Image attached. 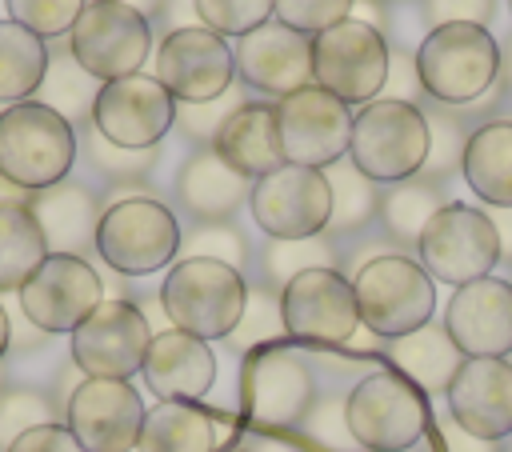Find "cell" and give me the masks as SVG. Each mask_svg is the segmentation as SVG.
Instances as JSON below:
<instances>
[{
  "mask_svg": "<svg viewBox=\"0 0 512 452\" xmlns=\"http://www.w3.org/2000/svg\"><path fill=\"white\" fill-rule=\"evenodd\" d=\"M496 16V0H420V20L432 28L444 24H480L488 28Z\"/></svg>",
  "mask_w": 512,
  "mask_h": 452,
  "instance_id": "f6af8a7d",
  "label": "cell"
},
{
  "mask_svg": "<svg viewBox=\"0 0 512 452\" xmlns=\"http://www.w3.org/2000/svg\"><path fill=\"white\" fill-rule=\"evenodd\" d=\"M352 4H356V0H276V4H272V20L288 24L292 32L320 36V32H328L332 24L348 20V16H352Z\"/></svg>",
  "mask_w": 512,
  "mask_h": 452,
  "instance_id": "ee69618b",
  "label": "cell"
},
{
  "mask_svg": "<svg viewBox=\"0 0 512 452\" xmlns=\"http://www.w3.org/2000/svg\"><path fill=\"white\" fill-rule=\"evenodd\" d=\"M16 296H20V316L32 328H40L44 336H64V332L72 336L100 308L104 280L84 256L48 252Z\"/></svg>",
  "mask_w": 512,
  "mask_h": 452,
  "instance_id": "5bb4252c",
  "label": "cell"
},
{
  "mask_svg": "<svg viewBox=\"0 0 512 452\" xmlns=\"http://www.w3.org/2000/svg\"><path fill=\"white\" fill-rule=\"evenodd\" d=\"M272 4L276 0H196V16L224 40H240L272 20Z\"/></svg>",
  "mask_w": 512,
  "mask_h": 452,
  "instance_id": "b9f144b4",
  "label": "cell"
},
{
  "mask_svg": "<svg viewBox=\"0 0 512 452\" xmlns=\"http://www.w3.org/2000/svg\"><path fill=\"white\" fill-rule=\"evenodd\" d=\"M240 396H244L248 424L272 428V432H292L316 404V376L300 352L272 344V348H260L248 356Z\"/></svg>",
  "mask_w": 512,
  "mask_h": 452,
  "instance_id": "2e32d148",
  "label": "cell"
},
{
  "mask_svg": "<svg viewBox=\"0 0 512 452\" xmlns=\"http://www.w3.org/2000/svg\"><path fill=\"white\" fill-rule=\"evenodd\" d=\"M348 160L380 188L420 176L428 160V120L420 104L384 100V96L368 100L352 116Z\"/></svg>",
  "mask_w": 512,
  "mask_h": 452,
  "instance_id": "3957f363",
  "label": "cell"
},
{
  "mask_svg": "<svg viewBox=\"0 0 512 452\" xmlns=\"http://www.w3.org/2000/svg\"><path fill=\"white\" fill-rule=\"evenodd\" d=\"M116 4H128V8H136L140 16H148V20H156V16H160V8H164L168 0H116Z\"/></svg>",
  "mask_w": 512,
  "mask_h": 452,
  "instance_id": "11a10c76",
  "label": "cell"
},
{
  "mask_svg": "<svg viewBox=\"0 0 512 452\" xmlns=\"http://www.w3.org/2000/svg\"><path fill=\"white\" fill-rule=\"evenodd\" d=\"M344 420L360 452H404L428 436L420 388L392 368H376L344 392Z\"/></svg>",
  "mask_w": 512,
  "mask_h": 452,
  "instance_id": "8992f818",
  "label": "cell"
},
{
  "mask_svg": "<svg viewBox=\"0 0 512 452\" xmlns=\"http://www.w3.org/2000/svg\"><path fill=\"white\" fill-rule=\"evenodd\" d=\"M48 72V40L16 20H0V104L32 100Z\"/></svg>",
  "mask_w": 512,
  "mask_h": 452,
  "instance_id": "1f68e13d",
  "label": "cell"
},
{
  "mask_svg": "<svg viewBox=\"0 0 512 452\" xmlns=\"http://www.w3.org/2000/svg\"><path fill=\"white\" fill-rule=\"evenodd\" d=\"M352 292H356L360 324L380 340L408 336L424 328L436 312V280L408 252H388L364 264L352 276Z\"/></svg>",
  "mask_w": 512,
  "mask_h": 452,
  "instance_id": "5b68a950",
  "label": "cell"
},
{
  "mask_svg": "<svg viewBox=\"0 0 512 452\" xmlns=\"http://www.w3.org/2000/svg\"><path fill=\"white\" fill-rule=\"evenodd\" d=\"M416 260L440 284H472L500 264V236L488 208L448 200L416 240Z\"/></svg>",
  "mask_w": 512,
  "mask_h": 452,
  "instance_id": "ba28073f",
  "label": "cell"
},
{
  "mask_svg": "<svg viewBox=\"0 0 512 452\" xmlns=\"http://www.w3.org/2000/svg\"><path fill=\"white\" fill-rule=\"evenodd\" d=\"M328 192H332V216H328V236L344 240V236H360L368 232V224H376L380 216V196L384 188L376 180H368L348 156L336 160L332 168H324Z\"/></svg>",
  "mask_w": 512,
  "mask_h": 452,
  "instance_id": "4dcf8cb0",
  "label": "cell"
},
{
  "mask_svg": "<svg viewBox=\"0 0 512 452\" xmlns=\"http://www.w3.org/2000/svg\"><path fill=\"white\" fill-rule=\"evenodd\" d=\"M216 156L236 168L244 180H260L284 164L280 144H276V100H248L240 112L228 116V124L212 140Z\"/></svg>",
  "mask_w": 512,
  "mask_h": 452,
  "instance_id": "484cf974",
  "label": "cell"
},
{
  "mask_svg": "<svg viewBox=\"0 0 512 452\" xmlns=\"http://www.w3.org/2000/svg\"><path fill=\"white\" fill-rule=\"evenodd\" d=\"M28 212L32 220L40 224L44 232V244L48 252L56 256H84L96 248V228H100V200L88 184H76V180H60L44 192H32L28 200Z\"/></svg>",
  "mask_w": 512,
  "mask_h": 452,
  "instance_id": "cb8c5ba5",
  "label": "cell"
},
{
  "mask_svg": "<svg viewBox=\"0 0 512 452\" xmlns=\"http://www.w3.org/2000/svg\"><path fill=\"white\" fill-rule=\"evenodd\" d=\"M380 96L384 100H404V104H424V84H420L416 52L392 48V60H388V76H384Z\"/></svg>",
  "mask_w": 512,
  "mask_h": 452,
  "instance_id": "bcb514c9",
  "label": "cell"
},
{
  "mask_svg": "<svg viewBox=\"0 0 512 452\" xmlns=\"http://www.w3.org/2000/svg\"><path fill=\"white\" fill-rule=\"evenodd\" d=\"M352 20H364V24H372L376 32L388 36V4H380V0H356L352 4Z\"/></svg>",
  "mask_w": 512,
  "mask_h": 452,
  "instance_id": "f907efd6",
  "label": "cell"
},
{
  "mask_svg": "<svg viewBox=\"0 0 512 452\" xmlns=\"http://www.w3.org/2000/svg\"><path fill=\"white\" fill-rule=\"evenodd\" d=\"M4 384H8V380H4V368H0V388H4Z\"/></svg>",
  "mask_w": 512,
  "mask_h": 452,
  "instance_id": "6125c7cd",
  "label": "cell"
},
{
  "mask_svg": "<svg viewBox=\"0 0 512 452\" xmlns=\"http://www.w3.org/2000/svg\"><path fill=\"white\" fill-rule=\"evenodd\" d=\"M152 344V320L140 304L112 296L72 332V364L92 380H132L144 368Z\"/></svg>",
  "mask_w": 512,
  "mask_h": 452,
  "instance_id": "9a60e30c",
  "label": "cell"
},
{
  "mask_svg": "<svg viewBox=\"0 0 512 452\" xmlns=\"http://www.w3.org/2000/svg\"><path fill=\"white\" fill-rule=\"evenodd\" d=\"M284 340V316H280V292L264 284H248V300L240 312V324L228 332V348L240 356H252L260 348H272Z\"/></svg>",
  "mask_w": 512,
  "mask_h": 452,
  "instance_id": "d590c367",
  "label": "cell"
},
{
  "mask_svg": "<svg viewBox=\"0 0 512 452\" xmlns=\"http://www.w3.org/2000/svg\"><path fill=\"white\" fill-rule=\"evenodd\" d=\"M392 44L364 20H340L328 32L312 36V84L332 92L340 104H368L380 96L388 76Z\"/></svg>",
  "mask_w": 512,
  "mask_h": 452,
  "instance_id": "9c48e42d",
  "label": "cell"
},
{
  "mask_svg": "<svg viewBox=\"0 0 512 452\" xmlns=\"http://www.w3.org/2000/svg\"><path fill=\"white\" fill-rule=\"evenodd\" d=\"M84 148H88L92 168H96L104 180H112V184H136V180H144V176L156 168V160H160V148H144V152L116 148V144H108L96 128L84 136Z\"/></svg>",
  "mask_w": 512,
  "mask_h": 452,
  "instance_id": "60d3db41",
  "label": "cell"
},
{
  "mask_svg": "<svg viewBox=\"0 0 512 452\" xmlns=\"http://www.w3.org/2000/svg\"><path fill=\"white\" fill-rule=\"evenodd\" d=\"M140 372H144V384L156 392V400L200 404V396H208V388L216 384V352L208 348V340L192 332L160 328L152 332Z\"/></svg>",
  "mask_w": 512,
  "mask_h": 452,
  "instance_id": "603a6c76",
  "label": "cell"
},
{
  "mask_svg": "<svg viewBox=\"0 0 512 452\" xmlns=\"http://www.w3.org/2000/svg\"><path fill=\"white\" fill-rule=\"evenodd\" d=\"M500 92H504V104H512V32L500 40V76H496Z\"/></svg>",
  "mask_w": 512,
  "mask_h": 452,
  "instance_id": "f5cc1de1",
  "label": "cell"
},
{
  "mask_svg": "<svg viewBox=\"0 0 512 452\" xmlns=\"http://www.w3.org/2000/svg\"><path fill=\"white\" fill-rule=\"evenodd\" d=\"M416 64L428 100L472 104L488 96L500 76V40L480 24H444L424 32Z\"/></svg>",
  "mask_w": 512,
  "mask_h": 452,
  "instance_id": "277c9868",
  "label": "cell"
},
{
  "mask_svg": "<svg viewBox=\"0 0 512 452\" xmlns=\"http://www.w3.org/2000/svg\"><path fill=\"white\" fill-rule=\"evenodd\" d=\"M4 4H8V20L24 24L40 40H52V36L72 32V24L80 20V12L88 8V0H4Z\"/></svg>",
  "mask_w": 512,
  "mask_h": 452,
  "instance_id": "7bdbcfd3",
  "label": "cell"
},
{
  "mask_svg": "<svg viewBox=\"0 0 512 452\" xmlns=\"http://www.w3.org/2000/svg\"><path fill=\"white\" fill-rule=\"evenodd\" d=\"M444 396H448V416L464 432L480 440L512 436V364L504 356L464 360Z\"/></svg>",
  "mask_w": 512,
  "mask_h": 452,
  "instance_id": "7402d4cb",
  "label": "cell"
},
{
  "mask_svg": "<svg viewBox=\"0 0 512 452\" xmlns=\"http://www.w3.org/2000/svg\"><path fill=\"white\" fill-rule=\"evenodd\" d=\"M492 224H496V236H500V260L512 268V208H488Z\"/></svg>",
  "mask_w": 512,
  "mask_h": 452,
  "instance_id": "816d5d0a",
  "label": "cell"
},
{
  "mask_svg": "<svg viewBox=\"0 0 512 452\" xmlns=\"http://www.w3.org/2000/svg\"><path fill=\"white\" fill-rule=\"evenodd\" d=\"M252 452H308V448L296 444V440H284V436H256Z\"/></svg>",
  "mask_w": 512,
  "mask_h": 452,
  "instance_id": "db71d44e",
  "label": "cell"
},
{
  "mask_svg": "<svg viewBox=\"0 0 512 452\" xmlns=\"http://www.w3.org/2000/svg\"><path fill=\"white\" fill-rule=\"evenodd\" d=\"M280 316L284 336L316 348H340L360 332L356 292L340 268H308L288 280L280 288Z\"/></svg>",
  "mask_w": 512,
  "mask_h": 452,
  "instance_id": "7c38bea8",
  "label": "cell"
},
{
  "mask_svg": "<svg viewBox=\"0 0 512 452\" xmlns=\"http://www.w3.org/2000/svg\"><path fill=\"white\" fill-rule=\"evenodd\" d=\"M76 164V128L48 104L20 100L0 112V176L20 192H44L68 180Z\"/></svg>",
  "mask_w": 512,
  "mask_h": 452,
  "instance_id": "6da1fadb",
  "label": "cell"
},
{
  "mask_svg": "<svg viewBox=\"0 0 512 452\" xmlns=\"http://www.w3.org/2000/svg\"><path fill=\"white\" fill-rule=\"evenodd\" d=\"M380 4H408V0H380Z\"/></svg>",
  "mask_w": 512,
  "mask_h": 452,
  "instance_id": "91938a15",
  "label": "cell"
},
{
  "mask_svg": "<svg viewBox=\"0 0 512 452\" xmlns=\"http://www.w3.org/2000/svg\"><path fill=\"white\" fill-rule=\"evenodd\" d=\"M8 348H12V320H8V312H4V304H0V360H4Z\"/></svg>",
  "mask_w": 512,
  "mask_h": 452,
  "instance_id": "9f6ffc18",
  "label": "cell"
},
{
  "mask_svg": "<svg viewBox=\"0 0 512 452\" xmlns=\"http://www.w3.org/2000/svg\"><path fill=\"white\" fill-rule=\"evenodd\" d=\"M444 328L464 360L508 356L512 352V284L504 276H484L460 284L444 304Z\"/></svg>",
  "mask_w": 512,
  "mask_h": 452,
  "instance_id": "44dd1931",
  "label": "cell"
},
{
  "mask_svg": "<svg viewBox=\"0 0 512 452\" xmlns=\"http://www.w3.org/2000/svg\"><path fill=\"white\" fill-rule=\"evenodd\" d=\"M224 452H252V448H224Z\"/></svg>",
  "mask_w": 512,
  "mask_h": 452,
  "instance_id": "94428289",
  "label": "cell"
},
{
  "mask_svg": "<svg viewBox=\"0 0 512 452\" xmlns=\"http://www.w3.org/2000/svg\"><path fill=\"white\" fill-rule=\"evenodd\" d=\"M180 224L156 196H116L96 228L100 260L120 276H152L180 256Z\"/></svg>",
  "mask_w": 512,
  "mask_h": 452,
  "instance_id": "52a82bcc",
  "label": "cell"
},
{
  "mask_svg": "<svg viewBox=\"0 0 512 452\" xmlns=\"http://www.w3.org/2000/svg\"><path fill=\"white\" fill-rule=\"evenodd\" d=\"M380 352L388 356L392 372H400L404 380H412L420 392H448L452 376L464 364V352L452 344L444 320H428L424 328H416L408 336L384 340Z\"/></svg>",
  "mask_w": 512,
  "mask_h": 452,
  "instance_id": "4316f807",
  "label": "cell"
},
{
  "mask_svg": "<svg viewBox=\"0 0 512 452\" xmlns=\"http://www.w3.org/2000/svg\"><path fill=\"white\" fill-rule=\"evenodd\" d=\"M300 436L312 452H360L344 420V396H316V404L300 420Z\"/></svg>",
  "mask_w": 512,
  "mask_h": 452,
  "instance_id": "ab89813d",
  "label": "cell"
},
{
  "mask_svg": "<svg viewBox=\"0 0 512 452\" xmlns=\"http://www.w3.org/2000/svg\"><path fill=\"white\" fill-rule=\"evenodd\" d=\"M8 452H84V448L68 432V424H40V428L24 432L20 440H12Z\"/></svg>",
  "mask_w": 512,
  "mask_h": 452,
  "instance_id": "c3c4849f",
  "label": "cell"
},
{
  "mask_svg": "<svg viewBox=\"0 0 512 452\" xmlns=\"http://www.w3.org/2000/svg\"><path fill=\"white\" fill-rule=\"evenodd\" d=\"M40 92H44L40 104L56 108L72 128H76V124L84 128V124L92 120V104H96L100 80L88 76V72L72 60V52L64 48V52H48V72H44Z\"/></svg>",
  "mask_w": 512,
  "mask_h": 452,
  "instance_id": "e575fe53",
  "label": "cell"
},
{
  "mask_svg": "<svg viewBox=\"0 0 512 452\" xmlns=\"http://www.w3.org/2000/svg\"><path fill=\"white\" fill-rule=\"evenodd\" d=\"M220 260L232 264L236 272H244L252 264V248L248 236L232 224V220H216V224H192L180 236V260Z\"/></svg>",
  "mask_w": 512,
  "mask_h": 452,
  "instance_id": "8d00e7d4",
  "label": "cell"
},
{
  "mask_svg": "<svg viewBox=\"0 0 512 452\" xmlns=\"http://www.w3.org/2000/svg\"><path fill=\"white\" fill-rule=\"evenodd\" d=\"M460 176L488 208H512V116L488 120L468 136Z\"/></svg>",
  "mask_w": 512,
  "mask_h": 452,
  "instance_id": "83f0119b",
  "label": "cell"
},
{
  "mask_svg": "<svg viewBox=\"0 0 512 452\" xmlns=\"http://www.w3.org/2000/svg\"><path fill=\"white\" fill-rule=\"evenodd\" d=\"M248 212L268 240H304L328 232L332 192L320 168L280 164L276 172L252 180Z\"/></svg>",
  "mask_w": 512,
  "mask_h": 452,
  "instance_id": "4fadbf2b",
  "label": "cell"
},
{
  "mask_svg": "<svg viewBox=\"0 0 512 452\" xmlns=\"http://www.w3.org/2000/svg\"><path fill=\"white\" fill-rule=\"evenodd\" d=\"M248 100H252L248 88L236 80V84H232L224 96H216V100H204V104H176V124H172V128H180V136L192 140L196 148H212L216 132H220V128L228 124V116L240 112Z\"/></svg>",
  "mask_w": 512,
  "mask_h": 452,
  "instance_id": "f35d334b",
  "label": "cell"
},
{
  "mask_svg": "<svg viewBox=\"0 0 512 452\" xmlns=\"http://www.w3.org/2000/svg\"><path fill=\"white\" fill-rule=\"evenodd\" d=\"M156 20H164V36L176 32V28H196V24H200V16H196V0H168V4L160 8Z\"/></svg>",
  "mask_w": 512,
  "mask_h": 452,
  "instance_id": "681fc988",
  "label": "cell"
},
{
  "mask_svg": "<svg viewBox=\"0 0 512 452\" xmlns=\"http://www.w3.org/2000/svg\"><path fill=\"white\" fill-rule=\"evenodd\" d=\"M508 12H512V0H508Z\"/></svg>",
  "mask_w": 512,
  "mask_h": 452,
  "instance_id": "e7e4bbea",
  "label": "cell"
},
{
  "mask_svg": "<svg viewBox=\"0 0 512 452\" xmlns=\"http://www.w3.org/2000/svg\"><path fill=\"white\" fill-rule=\"evenodd\" d=\"M252 180H244L236 168H228L216 148H192V156L176 172V204L196 224L232 220L248 204Z\"/></svg>",
  "mask_w": 512,
  "mask_h": 452,
  "instance_id": "d4e9b609",
  "label": "cell"
},
{
  "mask_svg": "<svg viewBox=\"0 0 512 452\" xmlns=\"http://www.w3.org/2000/svg\"><path fill=\"white\" fill-rule=\"evenodd\" d=\"M404 452H436V448H432V440H428V436H424V440H420V444H412V448H404Z\"/></svg>",
  "mask_w": 512,
  "mask_h": 452,
  "instance_id": "6f0895ef",
  "label": "cell"
},
{
  "mask_svg": "<svg viewBox=\"0 0 512 452\" xmlns=\"http://www.w3.org/2000/svg\"><path fill=\"white\" fill-rule=\"evenodd\" d=\"M352 140V108L332 92L308 84L276 100V144L284 164L300 168H332L348 156Z\"/></svg>",
  "mask_w": 512,
  "mask_h": 452,
  "instance_id": "8fae6325",
  "label": "cell"
},
{
  "mask_svg": "<svg viewBox=\"0 0 512 452\" xmlns=\"http://www.w3.org/2000/svg\"><path fill=\"white\" fill-rule=\"evenodd\" d=\"M40 424H56L52 396L28 384H4L0 388V452H8L12 440H20Z\"/></svg>",
  "mask_w": 512,
  "mask_h": 452,
  "instance_id": "74e56055",
  "label": "cell"
},
{
  "mask_svg": "<svg viewBox=\"0 0 512 452\" xmlns=\"http://www.w3.org/2000/svg\"><path fill=\"white\" fill-rule=\"evenodd\" d=\"M144 400L128 380L84 376L64 404V424L84 452H136L144 428Z\"/></svg>",
  "mask_w": 512,
  "mask_h": 452,
  "instance_id": "d6986e66",
  "label": "cell"
},
{
  "mask_svg": "<svg viewBox=\"0 0 512 452\" xmlns=\"http://www.w3.org/2000/svg\"><path fill=\"white\" fill-rule=\"evenodd\" d=\"M428 440L436 452H504V440H480V436L464 432L452 416H440Z\"/></svg>",
  "mask_w": 512,
  "mask_h": 452,
  "instance_id": "7dc6e473",
  "label": "cell"
},
{
  "mask_svg": "<svg viewBox=\"0 0 512 452\" xmlns=\"http://www.w3.org/2000/svg\"><path fill=\"white\" fill-rule=\"evenodd\" d=\"M152 76L172 92L176 104H204L236 84V56L232 44L204 24L176 28L160 36Z\"/></svg>",
  "mask_w": 512,
  "mask_h": 452,
  "instance_id": "ac0fdd59",
  "label": "cell"
},
{
  "mask_svg": "<svg viewBox=\"0 0 512 452\" xmlns=\"http://www.w3.org/2000/svg\"><path fill=\"white\" fill-rule=\"evenodd\" d=\"M136 452H216V420L188 400H156L144 412Z\"/></svg>",
  "mask_w": 512,
  "mask_h": 452,
  "instance_id": "f1b7e54d",
  "label": "cell"
},
{
  "mask_svg": "<svg viewBox=\"0 0 512 452\" xmlns=\"http://www.w3.org/2000/svg\"><path fill=\"white\" fill-rule=\"evenodd\" d=\"M448 204V184H436V180H424V176H412V180H400V184H388L384 196H380V232L400 248H416L420 232L428 228V220Z\"/></svg>",
  "mask_w": 512,
  "mask_h": 452,
  "instance_id": "f546056e",
  "label": "cell"
},
{
  "mask_svg": "<svg viewBox=\"0 0 512 452\" xmlns=\"http://www.w3.org/2000/svg\"><path fill=\"white\" fill-rule=\"evenodd\" d=\"M44 256L48 244L28 204H0V292H20Z\"/></svg>",
  "mask_w": 512,
  "mask_h": 452,
  "instance_id": "836d02e7",
  "label": "cell"
},
{
  "mask_svg": "<svg viewBox=\"0 0 512 452\" xmlns=\"http://www.w3.org/2000/svg\"><path fill=\"white\" fill-rule=\"evenodd\" d=\"M176 124V100L156 76H120L100 84L92 104V128L116 148H160Z\"/></svg>",
  "mask_w": 512,
  "mask_h": 452,
  "instance_id": "e0dca14e",
  "label": "cell"
},
{
  "mask_svg": "<svg viewBox=\"0 0 512 452\" xmlns=\"http://www.w3.org/2000/svg\"><path fill=\"white\" fill-rule=\"evenodd\" d=\"M504 452H512V436H508V440H504Z\"/></svg>",
  "mask_w": 512,
  "mask_h": 452,
  "instance_id": "680465c9",
  "label": "cell"
},
{
  "mask_svg": "<svg viewBox=\"0 0 512 452\" xmlns=\"http://www.w3.org/2000/svg\"><path fill=\"white\" fill-rule=\"evenodd\" d=\"M248 300V280L220 260H176L160 284V308L172 328L200 340H228L240 324Z\"/></svg>",
  "mask_w": 512,
  "mask_h": 452,
  "instance_id": "7a4b0ae2",
  "label": "cell"
},
{
  "mask_svg": "<svg viewBox=\"0 0 512 452\" xmlns=\"http://www.w3.org/2000/svg\"><path fill=\"white\" fill-rule=\"evenodd\" d=\"M508 284H512V268H508Z\"/></svg>",
  "mask_w": 512,
  "mask_h": 452,
  "instance_id": "be15d7a7",
  "label": "cell"
},
{
  "mask_svg": "<svg viewBox=\"0 0 512 452\" xmlns=\"http://www.w3.org/2000/svg\"><path fill=\"white\" fill-rule=\"evenodd\" d=\"M68 52L100 84L136 76L152 52V20L116 0H88L68 32Z\"/></svg>",
  "mask_w": 512,
  "mask_h": 452,
  "instance_id": "30bf717a",
  "label": "cell"
},
{
  "mask_svg": "<svg viewBox=\"0 0 512 452\" xmlns=\"http://www.w3.org/2000/svg\"><path fill=\"white\" fill-rule=\"evenodd\" d=\"M308 268H340V240H332L328 232L304 236V240H264L256 252L252 284L280 292L288 280H296Z\"/></svg>",
  "mask_w": 512,
  "mask_h": 452,
  "instance_id": "d6a6232c",
  "label": "cell"
},
{
  "mask_svg": "<svg viewBox=\"0 0 512 452\" xmlns=\"http://www.w3.org/2000/svg\"><path fill=\"white\" fill-rule=\"evenodd\" d=\"M232 56H236V80L248 92H264L280 100L312 84V36L292 32L280 20H268L256 32L240 36L232 44Z\"/></svg>",
  "mask_w": 512,
  "mask_h": 452,
  "instance_id": "ffe728a7",
  "label": "cell"
}]
</instances>
